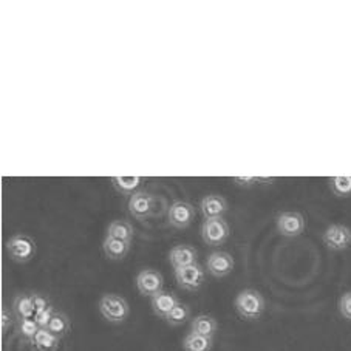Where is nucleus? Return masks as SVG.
<instances>
[{
	"label": "nucleus",
	"mask_w": 351,
	"mask_h": 351,
	"mask_svg": "<svg viewBox=\"0 0 351 351\" xmlns=\"http://www.w3.org/2000/svg\"><path fill=\"white\" fill-rule=\"evenodd\" d=\"M11 325H13V316H11V313L7 310V308H2V331L7 332Z\"/></svg>",
	"instance_id": "obj_30"
},
{
	"label": "nucleus",
	"mask_w": 351,
	"mask_h": 351,
	"mask_svg": "<svg viewBox=\"0 0 351 351\" xmlns=\"http://www.w3.org/2000/svg\"><path fill=\"white\" fill-rule=\"evenodd\" d=\"M32 300H33V305H34V311L36 313L44 311V310H47V308L51 306L50 300H48L45 295H42L39 293H32Z\"/></svg>",
	"instance_id": "obj_29"
},
{
	"label": "nucleus",
	"mask_w": 351,
	"mask_h": 351,
	"mask_svg": "<svg viewBox=\"0 0 351 351\" xmlns=\"http://www.w3.org/2000/svg\"><path fill=\"white\" fill-rule=\"evenodd\" d=\"M232 181L240 187H252L257 184H271L276 178H263V177H234Z\"/></svg>",
	"instance_id": "obj_26"
},
{
	"label": "nucleus",
	"mask_w": 351,
	"mask_h": 351,
	"mask_svg": "<svg viewBox=\"0 0 351 351\" xmlns=\"http://www.w3.org/2000/svg\"><path fill=\"white\" fill-rule=\"evenodd\" d=\"M59 341L60 339L54 336L50 330L40 328L38 335L34 336L33 343L39 351H56L59 347Z\"/></svg>",
	"instance_id": "obj_19"
},
{
	"label": "nucleus",
	"mask_w": 351,
	"mask_h": 351,
	"mask_svg": "<svg viewBox=\"0 0 351 351\" xmlns=\"http://www.w3.org/2000/svg\"><path fill=\"white\" fill-rule=\"evenodd\" d=\"M99 313L107 322L123 324L130 314V306L124 298L118 294H104L99 300Z\"/></svg>",
	"instance_id": "obj_2"
},
{
	"label": "nucleus",
	"mask_w": 351,
	"mask_h": 351,
	"mask_svg": "<svg viewBox=\"0 0 351 351\" xmlns=\"http://www.w3.org/2000/svg\"><path fill=\"white\" fill-rule=\"evenodd\" d=\"M13 313H14L16 320L34 319L36 311L32 300V294H25V293L17 294L13 300Z\"/></svg>",
	"instance_id": "obj_16"
},
{
	"label": "nucleus",
	"mask_w": 351,
	"mask_h": 351,
	"mask_svg": "<svg viewBox=\"0 0 351 351\" xmlns=\"http://www.w3.org/2000/svg\"><path fill=\"white\" fill-rule=\"evenodd\" d=\"M112 183L119 193L123 195H133L135 191L143 183L141 177H112Z\"/></svg>",
	"instance_id": "obj_22"
},
{
	"label": "nucleus",
	"mask_w": 351,
	"mask_h": 351,
	"mask_svg": "<svg viewBox=\"0 0 351 351\" xmlns=\"http://www.w3.org/2000/svg\"><path fill=\"white\" fill-rule=\"evenodd\" d=\"M191 316H192L191 308L180 302V304L175 306L171 313H169V316L166 317V322L171 326H181L186 322H189Z\"/></svg>",
	"instance_id": "obj_24"
},
{
	"label": "nucleus",
	"mask_w": 351,
	"mask_h": 351,
	"mask_svg": "<svg viewBox=\"0 0 351 351\" xmlns=\"http://www.w3.org/2000/svg\"><path fill=\"white\" fill-rule=\"evenodd\" d=\"M206 269L215 278H225L234 269V257L225 251H215L206 260Z\"/></svg>",
	"instance_id": "obj_9"
},
{
	"label": "nucleus",
	"mask_w": 351,
	"mask_h": 351,
	"mask_svg": "<svg viewBox=\"0 0 351 351\" xmlns=\"http://www.w3.org/2000/svg\"><path fill=\"white\" fill-rule=\"evenodd\" d=\"M213 339L195 335V332H189L183 341V348L184 351H210L213 350Z\"/></svg>",
	"instance_id": "obj_20"
},
{
	"label": "nucleus",
	"mask_w": 351,
	"mask_h": 351,
	"mask_svg": "<svg viewBox=\"0 0 351 351\" xmlns=\"http://www.w3.org/2000/svg\"><path fill=\"white\" fill-rule=\"evenodd\" d=\"M328 184L331 192L339 198H348L351 197V177L347 175H341V177H331L328 178Z\"/></svg>",
	"instance_id": "obj_23"
},
{
	"label": "nucleus",
	"mask_w": 351,
	"mask_h": 351,
	"mask_svg": "<svg viewBox=\"0 0 351 351\" xmlns=\"http://www.w3.org/2000/svg\"><path fill=\"white\" fill-rule=\"evenodd\" d=\"M325 246L331 251H345L351 247V228L345 225H330L322 234Z\"/></svg>",
	"instance_id": "obj_7"
},
{
	"label": "nucleus",
	"mask_w": 351,
	"mask_h": 351,
	"mask_svg": "<svg viewBox=\"0 0 351 351\" xmlns=\"http://www.w3.org/2000/svg\"><path fill=\"white\" fill-rule=\"evenodd\" d=\"M54 313H56V310H54L53 306H50V308H47V310H44V311L36 313L34 320H36V322H38V325L40 326V328H47L48 324H50V320L54 316Z\"/></svg>",
	"instance_id": "obj_28"
},
{
	"label": "nucleus",
	"mask_w": 351,
	"mask_h": 351,
	"mask_svg": "<svg viewBox=\"0 0 351 351\" xmlns=\"http://www.w3.org/2000/svg\"><path fill=\"white\" fill-rule=\"evenodd\" d=\"M150 304H152V310L156 316L166 319L169 316V313L180 304V300L173 293L161 291L160 294H156L155 298H152Z\"/></svg>",
	"instance_id": "obj_14"
},
{
	"label": "nucleus",
	"mask_w": 351,
	"mask_h": 351,
	"mask_svg": "<svg viewBox=\"0 0 351 351\" xmlns=\"http://www.w3.org/2000/svg\"><path fill=\"white\" fill-rule=\"evenodd\" d=\"M198 252L191 245H178L173 246L171 252H169V262L173 266V269L186 268L193 263H198Z\"/></svg>",
	"instance_id": "obj_13"
},
{
	"label": "nucleus",
	"mask_w": 351,
	"mask_h": 351,
	"mask_svg": "<svg viewBox=\"0 0 351 351\" xmlns=\"http://www.w3.org/2000/svg\"><path fill=\"white\" fill-rule=\"evenodd\" d=\"M337 308H339V313H341V316L343 319L351 320V291L341 295Z\"/></svg>",
	"instance_id": "obj_27"
},
{
	"label": "nucleus",
	"mask_w": 351,
	"mask_h": 351,
	"mask_svg": "<svg viewBox=\"0 0 351 351\" xmlns=\"http://www.w3.org/2000/svg\"><path fill=\"white\" fill-rule=\"evenodd\" d=\"M193 217H195V209L193 206L186 202H175L167 213L169 225L175 229H186L192 225Z\"/></svg>",
	"instance_id": "obj_10"
},
{
	"label": "nucleus",
	"mask_w": 351,
	"mask_h": 351,
	"mask_svg": "<svg viewBox=\"0 0 351 351\" xmlns=\"http://www.w3.org/2000/svg\"><path fill=\"white\" fill-rule=\"evenodd\" d=\"M102 250H104L107 258L118 262V260H123L127 257V254L130 251V243H127V241L123 240L106 237L104 243H102Z\"/></svg>",
	"instance_id": "obj_17"
},
{
	"label": "nucleus",
	"mask_w": 351,
	"mask_h": 351,
	"mask_svg": "<svg viewBox=\"0 0 351 351\" xmlns=\"http://www.w3.org/2000/svg\"><path fill=\"white\" fill-rule=\"evenodd\" d=\"M107 237L123 240L130 243L133 239V228L129 221L125 220H114L107 228Z\"/></svg>",
	"instance_id": "obj_18"
},
{
	"label": "nucleus",
	"mask_w": 351,
	"mask_h": 351,
	"mask_svg": "<svg viewBox=\"0 0 351 351\" xmlns=\"http://www.w3.org/2000/svg\"><path fill=\"white\" fill-rule=\"evenodd\" d=\"M7 252L17 263H28L36 256V243L25 234H16L7 241Z\"/></svg>",
	"instance_id": "obj_3"
},
{
	"label": "nucleus",
	"mask_w": 351,
	"mask_h": 351,
	"mask_svg": "<svg viewBox=\"0 0 351 351\" xmlns=\"http://www.w3.org/2000/svg\"><path fill=\"white\" fill-rule=\"evenodd\" d=\"M165 278L156 269H143L136 277V288L144 298H155L162 291Z\"/></svg>",
	"instance_id": "obj_8"
},
{
	"label": "nucleus",
	"mask_w": 351,
	"mask_h": 351,
	"mask_svg": "<svg viewBox=\"0 0 351 351\" xmlns=\"http://www.w3.org/2000/svg\"><path fill=\"white\" fill-rule=\"evenodd\" d=\"M175 278L181 289L184 291H198L204 283V269L199 263H193L186 268L175 269Z\"/></svg>",
	"instance_id": "obj_6"
},
{
	"label": "nucleus",
	"mask_w": 351,
	"mask_h": 351,
	"mask_svg": "<svg viewBox=\"0 0 351 351\" xmlns=\"http://www.w3.org/2000/svg\"><path fill=\"white\" fill-rule=\"evenodd\" d=\"M235 310L239 316L245 320H257L265 313V299L256 289H243L235 298Z\"/></svg>",
	"instance_id": "obj_1"
},
{
	"label": "nucleus",
	"mask_w": 351,
	"mask_h": 351,
	"mask_svg": "<svg viewBox=\"0 0 351 351\" xmlns=\"http://www.w3.org/2000/svg\"><path fill=\"white\" fill-rule=\"evenodd\" d=\"M155 199L149 192H135L130 197L129 210L138 220H146L154 213Z\"/></svg>",
	"instance_id": "obj_11"
},
{
	"label": "nucleus",
	"mask_w": 351,
	"mask_h": 351,
	"mask_svg": "<svg viewBox=\"0 0 351 351\" xmlns=\"http://www.w3.org/2000/svg\"><path fill=\"white\" fill-rule=\"evenodd\" d=\"M305 217L302 215L300 213H280L277 215L276 220V228L280 235L287 239H295L299 235L304 234L305 231Z\"/></svg>",
	"instance_id": "obj_4"
},
{
	"label": "nucleus",
	"mask_w": 351,
	"mask_h": 351,
	"mask_svg": "<svg viewBox=\"0 0 351 351\" xmlns=\"http://www.w3.org/2000/svg\"><path fill=\"white\" fill-rule=\"evenodd\" d=\"M202 214L204 220H215V219H223L225 214L228 213V202L221 195H206L202 199Z\"/></svg>",
	"instance_id": "obj_12"
},
{
	"label": "nucleus",
	"mask_w": 351,
	"mask_h": 351,
	"mask_svg": "<svg viewBox=\"0 0 351 351\" xmlns=\"http://www.w3.org/2000/svg\"><path fill=\"white\" fill-rule=\"evenodd\" d=\"M217 330H219V324H217V320L213 316H209V314H199L195 319H192L191 332L214 339V336L217 335Z\"/></svg>",
	"instance_id": "obj_15"
},
{
	"label": "nucleus",
	"mask_w": 351,
	"mask_h": 351,
	"mask_svg": "<svg viewBox=\"0 0 351 351\" xmlns=\"http://www.w3.org/2000/svg\"><path fill=\"white\" fill-rule=\"evenodd\" d=\"M39 330H40V326L38 325V322H36L34 319L17 320V332H19L23 339H29V341H33Z\"/></svg>",
	"instance_id": "obj_25"
},
{
	"label": "nucleus",
	"mask_w": 351,
	"mask_h": 351,
	"mask_svg": "<svg viewBox=\"0 0 351 351\" xmlns=\"http://www.w3.org/2000/svg\"><path fill=\"white\" fill-rule=\"evenodd\" d=\"M70 326H71V324H70L69 316L60 311H56L54 313L53 319L50 320V324H48L47 330H50L56 337L62 339L70 332Z\"/></svg>",
	"instance_id": "obj_21"
},
{
	"label": "nucleus",
	"mask_w": 351,
	"mask_h": 351,
	"mask_svg": "<svg viewBox=\"0 0 351 351\" xmlns=\"http://www.w3.org/2000/svg\"><path fill=\"white\" fill-rule=\"evenodd\" d=\"M229 225L225 219L204 220L202 226V237L206 245L209 246H221L229 239Z\"/></svg>",
	"instance_id": "obj_5"
}]
</instances>
